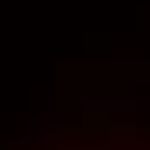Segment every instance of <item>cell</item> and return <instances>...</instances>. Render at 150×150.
Here are the masks:
<instances>
[{
  "label": "cell",
  "instance_id": "cell-1",
  "mask_svg": "<svg viewBox=\"0 0 150 150\" xmlns=\"http://www.w3.org/2000/svg\"><path fill=\"white\" fill-rule=\"evenodd\" d=\"M38 150H150V130H137V123L89 120L75 130L55 133Z\"/></svg>",
  "mask_w": 150,
  "mask_h": 150
}]
</instances>
